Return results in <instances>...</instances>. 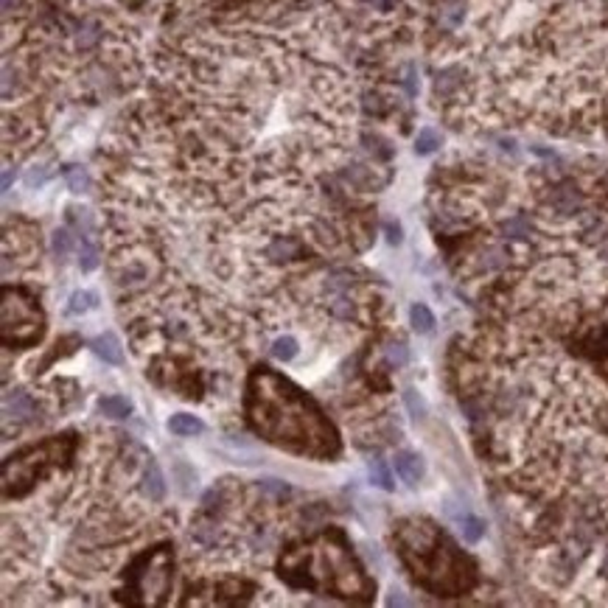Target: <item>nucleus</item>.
<instances>
[{"mask_svg":"<svg viewBox=\"0 0 608 608\" xmlns=\"http://www.w3.org/2000/svg\"><path fill=\"white\" fill-rule=\"evenodd\" d=\"M460 532H462V538H465L468 544H477V541L482 538V532H485V522L468 513V516L460 519Z\"/></svg>","mask_w":608,"mask_h":608,"instance_id":"obj_14","label":"nucleus"},{"mask_svg":"<svg viewBox=\"0 0 608 608\" xmlns=\"http://www.w3.org/2000/svg\"><path fill=\"white\" fill-rule=\"evenodd\" d=\"M68 183H71V188L76 191V193H81V191L87 188V174H84L81 168H74V171L68 174Z\"/></svg>","mask_w":608,"mask_h":608,"instance_id":"obj_20","label":"nucleus"},{"mask_svg":"<svg viewBox=\"0 0 608 608\" xmlns=\"http://www.w3.org/2000/svg\"><path fill=\"white\" fill-rule=\"evenodd\" d=\"M129 9H149V11H171V14H199L216 0H121Z\"/></svg>","mask_w":608,"mask_h":608,"instance_id":"obj_5","label":"nucleus"},{"mask_svg":"<svg viewBox=\"0 0 608 608\" xmlns=\"http://www.w3.org/2000/svg\"><path fill=\"white\" fill-rule=\"evenodd\" d=\"M78 266H81V272H93L98 266V250L81 235H78Z\"/></svg>","mask_w":608,"mask_h":608,"instance_id":"obj_15","label":"nucleus"},{"mask_svg":"<svg viewBox=\"0 0 608 608\" xmlns=\"http://www.w3.org/2000/svg\"><path fill=\"white\" fill-rule=\"evenodd\" d=\"M600 572L608 574V549H606V555H603V567H600Z\"/></svg>","mask_w":608,"mask_h":608,"instance_id":"obj_23","label":"nucleus"},{"mask_svg":"<svg viewBox=\"0 0 608 608\" xmlns=\"http://www.w3.org/2000/svg\"><path fill=\"white\" fill-rule=\"evenodd\" d=\"M3 415H6V423H23V420H31L37 415V401L29 395V392H6L3 398Z\"/></svg>","mask_w":608,"mask_h":608,"instance_id":"obj_7","label":"nucleus"},{"mask_svg":"<svg viewBox=\"0 0 608 608\" xmlns=\"http://www.w3.org/2000/svg\"><path fill=\"white\" fill-rule=\"evenodd\" d=\"M168 432L177 435V437H193V435H202V432H205V423L196 418V415L177 412V415L168 418Z\"/></svg>","mask_w":608,"mask_h":608,"instance_id":"obj_10","label":"nucleus"},{"mask_svg":"<svg viewBox=\"0 0 608 608\" xmlns=\"http://www.w3.org/2000/svg\"><path fill=\"white\" fill-rule=\"evenodd\" d=\"M272 356L280 359V362H292V359L298 356V340H295L292 334L278 337V340L272 343Z\"/></svg>","mask_w":608,"mask_h":608,"instance_id":"obj_13","label":"nucleus"},{"mask_svg":"<svg viewBox=\"0 0 608 608\" xmlns=\"http://www.w3.org/2000/svg\"><path fill=\"white\" fill-rule=\"evenodd\" d=\"M410 320H412V328L418 334H432V328H435V314L423 303H415L410 308Z\"/></svg>","mask_w":608,"mask_h":608,"instance_id":"obj_12","label":"nucleus"},{"mask_svg":"<svg viewBox=\"0 0 608 608\" xmlns=\"http://www.w3.org/2000/svg\"><path fill=\"white\" fill-rule=\"evenodd\" d=\"M370 477H373V482H376V485H381L384 491H392L390 471L384 468V462H381V460H373V462H370Z\"/></svg>","mask_w":608,"mask_h":608,"instance_id":"obj_18","label":"nucleus"},{"mask_svg":"<svg viewBox=\"0 0 608 608\" xmlns=\"http://www.w3.org/2000/svg\"><path fill=\"white\" fill-rule=\"evenodd\" d=\"M31 298H26V292L23 289H14V298H11V292L6 289V303H3V331L6 328H11L14 323H20L17 325V331H14V337L9 340V343H34L39 334H42V314H39L37 308H31L29 314H23V308L29 305Z\"/></svg>","mask_w":608,"mask_h":608,"instance_id":"obj_4","label":"nucleus"},{"mask_svg":"<svg viewBox=\"0 0 608 608\" xmlns=\"http://www.w3.org/2000/svg\"><path fill=\"white\" fill-rule=\"evenodd\" d=\"M98 410H101L107 418H126V415L132 412V404H129L126 398H121V395H107V398L98 401Z\"/></svg>","mask_w":608,"mask_h":608,"instance_id":"obj_11","label":"nucleus"},{"mask_svg":"<svg viewBox=\"0 0 608 608\" xmlns=\"http://www.w3.org/2000/svg\"><path fill=\"white\" fill-rule=\"evenodd\" d=\"M54 250L59 253V258L68 255V250H71V233H68V230H56V235H54Z\"/></svg>","mask_w":608,"mask_h":608,"instance_id":"obj_19","label":"nucleus"},{"mask_svg":"<svg viewBox=\"0 0 608 608\" xmlns=\"http://www.w3.org/2000/svg\"><path fill=\"white\" fill-rule=\"evenodd\" d=\"M141 491L143 496L154 502V505H160L163 502V496H166V480H163V471H160V465H157V460L154 457H143V468H141Z\"/></svg>","mask_w":608,"mask_h":608,"instance_id":"obj_6","label":"nucleus"},{"mask_svg":"<svg viewBox=\"0 0 608 608\" xmlns=\"http://www.w3.org/2000/svg\"><path fill=\"white\" fill-rule=\"evenodd\" d=\"M96 305H98V295L96 292H76V295H71L68 314H84V311H90Z\"/></svg>","mask_w":608,"mask_h":608,"instance_id":"obj_16","label":"nucleus"},{"mask_svg":"<svg viewBox=\"0 0 608 608\" xmlns=\"http://www.w3.org/2000/svg\"><path fill=\"white\" fill-rule=\"evenodd\" d=\"M435 101L457 129L608 121V0H423Z\"/></svg>","mask_w":608,"mask_h":608,"instance_id":"obj_1","label":"nucleus"},{"mask_svg":"<svg viewBox=\"0 0 608 608\" xmlns=\"http://www.w3.org/2000/svg\"><path fill=\"white\" fill-rule=\"evenodd\" d=\"M407 404H410V410L415 412V418H418V415H423V412H426V407H423V401H420V398H415V392H412V390H407Z\"/></svg>","mask_w":608,"mask_h":608,"instance_id":"obj_22","label":"nucleus"},{"mask_svg":"<svg viewBox=\"0 0 608 608\" xmlns=\"http://www.w3.org/2000/svg\"><path fill=\"white\" fill-rule=\"evenodd\" d=\"M392 465H395V474L401 477V482H407V485H418L420 477H423V460H420L415 452H398L395 460H392Z\"/></svg>","mask_w":608,"mask_h":608,"instance_id":"obj_8","label":"nucleus"},{"mask_svg":"<svg viewBox=\"0 0 608 608\" xmlns=\"http://www.w3.org/2000/svg\"><path fill=\"white\" fill-rule=\"evenodd\" d=\"M387 356H390V362H392L395 368H401V365H407V359H410V356H407V348H404V345H392Z\"/></svg>","mask_w":608,"mask_h":608,"instance_id":"obj_21","label":"nucleus"},{"mask_svg":"<svg viewBox=\"0 0 608 608\" xmlns=\"http://www.w3.org/2000/svg\"><path fill=\"white\" fill-rule=\"evenodd\" d=\"M135 589H132V597L141 594L143 603H163V594L168 592V580H171V561H168V552L166 549H157L152 555H146L141 561V572H135Z\"/></svg>","mask_w":608,"mask_h":608,"instance_id":"obj_3","label":"nucleus"},{"mask_svg":"<svg viewBox=\"0 0 608 608\" xmlns=\"http://www.w3.org/2000/svg\"><path fill=\"white\" fill-rule=\"evenodd\" d=\"M247 415L258 435L289 452L311 457H331L340 452L337 432L323 418L320 407L303 390L269 368H258L250 379Z\"/></svg>","mask_w":608,"mask_h":608,"instance_id":"obj_2","label":"nucleus"},{"mask_svg":"<svg viewBox=\"0 0 608 608\" xmlns=\"http://www.w3.org/2000/svg\"><path fill=\"white\" fill-rule=\"evenodd\" d=\"M437 146H440V135L435 129H423L418 135V141H415V152L418 154H432Z\"/></svg>","mask_w":608,"mask_h":608,"instance_id":"obj_17","label":"nucleus"},{"mask_svg":"<svg viewBox=\"0 0 608 608\" xmlns=\"http://www.w3.org/2000/svg\"><path fill=\"white\" fill-rule=\"evenodd\" d=\"M90 350L104 359L107 365H123V348H121V340L115 334H98L96 340H90Z\"/></svg>","mask_w":608,"mask_h":608,"instance_id":"obj_9","label":"nucleus"}]
</instances>
